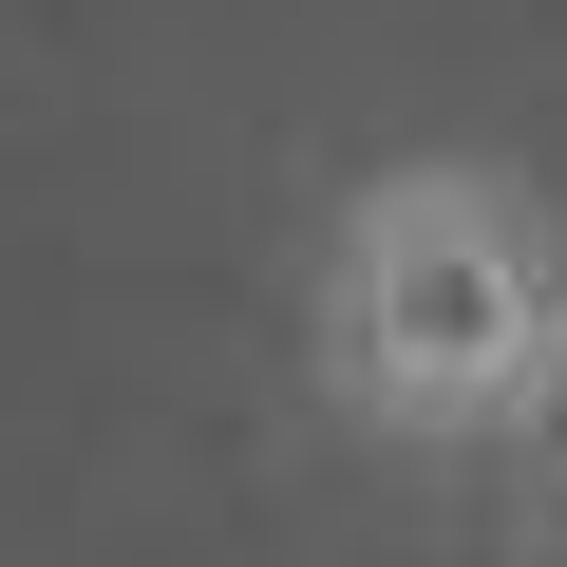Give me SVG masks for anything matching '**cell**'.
Returning <instances> with one entry per match:
<instances>
[{
  "mask_svg": "<svg viewBox=\"0 0 567 567\" xmlns=\"http://www.w3.org/2000/svg\"><path fill=\"white\" fill-rule=\"evenodd\" d=\"M567 360V284H548V227L492 189V171H379L322 246V379L360 435L398 454H454V435H511Z\"/></svg>",
  "mask_w": 567,
  "mask_h": 567,
  "instance_id": "1",
  "label": "cell"
},
{
  "mask_svg": "<svg viewBox=\"0 0 567 567\" xmlns=\"http://www.w3.org/2000/svg\"><path fill=\"white\" fill-rule=\"evenodd\" d=\"M548 398H567V360H548Z\"/></svg>",
  "mask_w": 567,
  "mask_h": 567,
  "instance_id": "2",
  "label": "cell"
}]
</instances>
